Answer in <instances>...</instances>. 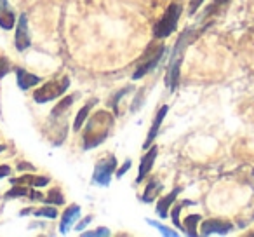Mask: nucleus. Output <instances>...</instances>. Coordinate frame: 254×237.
Here are the masks:
<instances>
[{
  "label": "nucleus",
  "instance_id": "obj_21",
  "mask_svg": "<svg viewBox=\"0 0 254 237\" xmlns=\"http://www.w3.org/2000/svg\"><path fill=\"white\" fill-rule=\"evenodd\" d=\"M30 187H23V185H12L9 192H5V199H18V197H28Z\"/></svg>",
  "mask_w": 254,
  "mask_h": 237
},
{
  "label": "nucleus",
  "instance_id": "obj_1",
  "mask_svg": "<svg viewBox=\"0 0 254 237\" xmlns=\"http://www.w3.org/2000/svg\"><path fill=\"white\" fill-rule=\"evenodd\" d=\"M113 122H115V117L110 112H105V110H98L94 115L89 117L85 121L84 129V150H91L101 145L108 138L110 131L113 128Z\"/></svg>",
  "mask_w": 254,
  "mask_h": 237
},
{
  "label": "nucleus",
  "instance_id": "obj_8",
  "mask_svg": "<svg viewBox=\"0 0 254 237\" xmlns=\"http://www.w3.org/2000/svg\"><path fill=\"white\" fill-rule=\"evenodd\" d=\"M157 154H159V149H157L155 145H152L148 149V152L141 157V162H139V169H138V178H136V181H138V183H141V181L150 174L153 164H155Z\"/></svg>",
  "mask_w": 254,
  "mask_h": 237
},
{
  "label": "nucleus",
  "instance_id": "obj_29",
  "mask_svg": "<svg viewBox=\"0 0 254 237\" xmlns=\"http://www.w3.org/2000/svg\"><path fill=\"white\" fill-rule=\"evenodd\" d=\"M129 91V87H126V89H122V91L119 92V94H115V98H113V103H112V106L115 108V113H119V101H120V98H122L126 92Z\"/></svg>",
  "mask_w": 254,
  "mask_h": 237
},
{
  "label": "nucleus",
  "instance_id": "obj_3",
  "mask_svg": "<svg viewBox=\"0 0 254 237\" xmlns=\"http://www.w3.org/2000/svg\"><path fill=\"white\" fill-rule=\"evenodd\" d=\"M68 87H70V79L68 77H63L61 80H49L33 92V101L39 103V105L54 101L60 96H63Z\"/></svg>",
  "mask_w": 254,
  "mask_h": 237
},
{
  "label": "nucleus",
  "instance_id": "obj_30",
  "mask_svg": "<svg viewBox=\"0 0 254 237\" xmlns=\"http://www.w3.org/2000/svg\"><path fill=\"white\" fill-rule=\"evenodd\" d=\"M91 222H92V216H85V218L82 220L80 223H77V225H75V230H78V232H82V230H84L85 227H87Z\"/></svg>",
  "mask_w": 254,
  "mask_h": 237
},
{
  "label": "nucleus",
  "instance_id": "obj_27",
  "mask_svg": "<svg viewBox=\"0 0 254 237\" xmlns=\"http://www.w3.org/2000/svg\"><path fill=\"white\" fill-rule=\"evenodd\" d=\"M131 166H132V162H131V160H129V159H127V160H126V162H124V164H122V166H120V167H119V169H117L115 176H117V178H122V176H124V174H126V173H127V171L131 169Z\"/></svg>",
  "mask_w": 254,
  "mask_h": 237
},
{
  "label": "nucleus",
  "instance_id": "obj_22",
  "mask_svg": "<svg viewBox=\"0 0 254 237\" xmlns=\"http://www.w3.org/2000/svg\"><path fill=\"white\" fill-rule=\"evenodd\" d=\"M33 215L35 216H39V218H49V220H54V218H58V209L54 208V206H44V208H40V209H35L33 211Z\"/></svg>",
  "mask_w": 254,
  "mask_h": 237
},
{
  "label": "nucleus",
  "instance_id": "obj_20",
  "mask_svg": "<svg viewBox=\"0 0 254 237\" xmlns=\"http://www.w3.org/2000/svg\"><path fill=\"white\" fill-rule=\"evenodd\" d=\"M42 202H46V204L61 206V204H64V197H63V194H61L60 188H51V190L47 192V195H44Z\"/></svg>",
  "mask_w": 254,
  "mask_h": 237
},
{
  "label": "nucleus",
  "instance_id": "obj_18",
  "mask_svg": "<svg viewBox=\"0 0 254 237\" xmlns=\"http://www.w3.org/2000/svg\"><path fill=\"white\" fill-rule=\"evenodd\" d=\"M75 98H77V96H75V94H70V96H66V98H63V99H61V101L58 103V105L53 108V112H51V115H53V117L63 115V113L66 112V110L71 106V103L75 101Z\"/></svg>",
  "mask_w": 254,
  "mask_h": 237
},
{
  "label": "nucleus",
  "instance_id": "obj_6",
  "mask_svg": "<svg viewBox=\"0 0 254 237\" xmlns=\"http://www.w3.org/2000/svg\"><path fill=\"white\" fill-rule=\"evenodd\" d=\"M32 46V37H30V28H28V16L23 12L19 14L18 21H16V33H14V47L16 51L23 53Z\"/></svg>",
  "mask_w": 254,
  "mask_h": 237
},
{
  "label": "nucleus",
  "instance_id": "obj_26",
  "mask_svg": "<svg viewBox=\"0 0 254 237\" xmlns=\"http://www.w3.org/2000/svg\"><path fill=\"white\" fill-rule=\"evenodd\" d=\"M148 223L150 225H153L155 227V229H159L160 232L164 234V236H176V232H174V230H171V229H167V227H164V225H160V223H157V222H153V220H148Z\"/></svg>",
  "mask_w": 254,
  "mask_h": 237
},
{
  "label": "nucleus",
  "instance_id": "obj_12",
  "mask_svg": "<svg viewBox=\"0 0 254 237\" xmlns=\"http://www.w3.org/2000/svg\"><path fill=\"white\" fill-rule=\"evenodd\" d=\"M49 178L47 176H37V174H23L19 178H11L12 185H23V187H30V188H42L49 185Z\"/></svg>",
  "mask_w": 254,
  "mask_h": 237
},
{
  "label": "nucleus",
  "instance_id": "obj_16",
  "mask_svg": "<svg viewBox=\"0 0 254 237\" xmlns=\"http://www.w3.org/2000/svg\"><path fill=\"white\" fill-rule=\"evenodd\" d=\"M160 190H162V183L157 180H150L148 185L145 187V194H143L141 201L146 202V204H150V202H153L157 197H159Z\"/></svg>",
  "mask_w": 254,
  "mask_h": 237
},
{
  "label": "nucleus",
  "instance_id": "obj_31",
  "mask_svg": "<svg viewBox=\"0 0 254 237\" xmlns=\"http://www.w3.org/2000/svg\"><path fill=\"white\" fill-rule=\"evenodd\" d=\"M11 173H12L11 166H5V164H2V166H0V178H7Z\"/></svg>",
  "mask_w": 254,
  "mask_h": 237
},
{
  "label": "nucleus",
  "instance_id": "obj_4",
  "mask_svg": "<svg viewBox=\"0 0 254 237\" xmlns=\"http://www.w3.org/2000/svg\"><path fill=\"white\" fill-rule=\"evenodd\" d=\"M181 16V5L180 4H171L167 7V11L164 12V16L159 19L155 26H153V35L155 39H166L173 32H176L178 21Z\"/></svg>",
  "mask_w": 254,
  "mask_h": 237
},
{
  "label": "nucleus",
  "instance_id": "obj_2",
  "mask_svg": "<svg viewBox=\"0 0 254 237\" xmlns=\"http://www.w3.org/2000/svg\"><path fill=\"white\" fill-rule=\"evenodd\" d=\"M164 53H166V46H164V44H150L148 49L145 51V54L139 58L138 68H136L132 79H134V80H139V79L145 77L148 72H152L153 68L159 65V61L162 60Z\"/></svg>",
  "mask_w": 254,
  "mask_h": 237
},
{
  "label": "nucleus",
  "instance_id": "obj_25",
  "mask_svg": "<svg viewBox=\"0 0 254 237\" xmlns=\"http://www.w3.org/2000/svg\"><path fill=\"white\" fill-rule=\"evenodd\" d=\"M181 208H183V204H176V206H174L173 215H171V220H173V223L178 227V229L183 230V225H181V222H180V213H181Z\"/></svg>",
  "mask_w": 254,
  "mask_h": 237
},
{
  "label": "nucleus",
  "instance_id": "obj_11",
  "mask_svg": "<svg viewBox=\"0 0 254 237\" xmlns=\"http://www.w3.org/2000/svg\"><path fill=\"white\" fill-rule=\"evenodd\" d=\"M16 14L11 9V4L9 0H0V28L9 32L16 26Z\"/></svg>",
  "mask_w": 254,
  "mask_h": 237
},
{
  "label": "nucleus",
  "instance_id": "obj_10",
  "mask_svg": "<svg viewBox=\"0 0 254 237\" xmlns=\"http://www.w3.org/2000/svg\"><path fill=\"white\" fill-rule=\"evenodd\" d=\"M167 112H169V106H167V105H164L162 108H160L159 112H157L155 119H153L152 128H150V131H148V136H146V140H145V145H143V150H148L150 147L153 145V142H155L157 135H159V129H160V126H162L164 119H166Z\"/></svg>",
  "mask_w": 254,
  "mask_h": 237
},
{
  "label": "nucleus",
  "instance_id": "obj_32",
  "mask_svg": "<svg viewBox=\"0 0 254 237\" xmlns=\"http://www.w3.org/2000/svg\"><path fill=\"white\" fill-rule=\"evenodd\" d=\"M18 169H19V171H23V169H30V171H35V167H33L32 164H28V162H21V164H19V166H18Z\"/></svg>",
  "mask_w": 254,
  "mask_h": 237
},
{
  "label": "nucleus",
  "instance_id": "obj_24",
  "mask_svg": "<svg viewBox=\"0 0 254 237\" xmlns=\"http://www.w3.org/2000/svg\"><path fill=\"white\" fill-rule=\"evenodd\" d=\"M82 236L84 237H96V236H110V230L106 229V227H99L98 230H87V232H84L82 230Z\"/></svg>",
  "mask_w": 254,
  "mask_h": 237
},
{
  "label": "nucleus",
  "instance_id": "obj_9",
  "mask_svg": "<svg viewBox=\"0 0 254 237\" xmlns=\"http://www.w3.org/2000/svg\"><path fill=\"white\" fill-rule=\"evenodd\" d=\"M40 82H42V79H40L39 75L30 74L28 70H25V68H21V67L16 68V84H18V87L21 89V91H28V89L39 85Z\"/></svg>",
  "mask_w": 254,
  "mask_h": 237
},
{
  "label": "nucleus",
  "instance_id": "obj_14",
  "mask_svg": "<svg viewBox=\"0 0 254 237\" xmlns=\"http://www.w3.org/2000/svg\"><path fill=\"white\" fill-rule=\"evenodd\" d=\"M181 192V188L178 187V188H174L171 194H167L166 197H162V199H159L157 201V206H155V211H157V215L160 216V218H167L169 216V208L173 206V202L176 201V197H178V194Z\"/></svg>",
  "mask_w": 254,
  "mask_h": 237
},
{
  "label": "nucleus",
  "instance_id": "obj_17",
  "mask_svg": "<svg viewBox=\"0 0 254 237\" xmlns=\"http://www.w3.org/2000/svg\"><path fill=\"white\" fill-rule=\"evenodd\" d=\"M96 101H89L87 105H84L80 110H78V113L75 115V122H73V131H80L82 126H84V122L87 121L89 117V112H91V108L94 106Z\"/></svg>",
  "mask_w": 254,
  "mask_h": 237
},
{
  "label": "nucleus",
  "instance_id": "obj_28",
  "mask_svg": "<svg viewBox=\"0 0 254 237\" xmlns=\"http://www.w3.org/2000/svg\"><path fill=\"white\" fill-rule=\"evenodd\" d=\"M204 4V0H190V7H188V14H195L198 7Z\"/></svg>",
  "mask_w": 254,
  "mask_h": 237
},
{
  "label": "nucleus",
  "instance_id": "obj_7",
  "mask_svg": "<svg viewBox=\"0 0 254 237\" xmlns=\"http://www.w3.org/2000/svg\"><path fill=\"white\" fill-rule=\"evenodd\" d=\"M233 230V223L228 222V220H218V218H211V220H205L202 223V230L200 234L202 236H211V234H225L232 232Z\"/></svg>",
  "mask_w": 254,
  "mask_h": 237
},
{
  "label": "nucleus",
  "instance_id": "obj_19",
  "mask_svg": "<svg viewBox=\"0 0 254 237\" xmlns=\"http://www.w3.org/2000/svg\"><path fill=\"white\" fill-rule=\"evenodd\" d=\"M200 222V215H188L185 218V229L183 234H188V236H197V223Z\"/></svg>",
  "mask_w": 254,
  "mask_h": 237
},
{
  "label": "nucleus",
  "instance_id": "obj_5",
  "mask_svg": "<svg viewBox=\"0 0 254 237\" xmlns=\"http://www.w3.org/2000/svg\"><path fill=\"white\" fill-rule=\"evenodd\" d=\"M115 167H117V159L113 156H108L106 159L99 160L94 167V174H92V181L101 187H106L110 185L112 181V176L115 173Z\"/></svg>",
  "mask_w": 254,
  "mask_h": 237
},
{
  "label": "nucleus",
  "instance_id": "obj_13",
  "mask_svg": "<svg viewBox=\"0 0 254 237\" xmlns=\"http://www.w3.org/2000/svg\"><path fill=\"white\" fill-rule=\"evenodd\" d=\"M78 216H80V206H77V204L68 206V208L64 209L63 215H61L60 232H61V234H66V232H68V229H70V227L73 225V223L78 220Z\"/></svg>",
  "mask_w": 254,
  "mask_h": 237
},
{
  "label": "nucleus",
  "instance_id": "obj_33",
  "mask_svg": "<svg viewBox=\"0 0 254 237\" xmlns=\"http://www.w3.org/2000/svg\"><path fill=\"white\" fill-rule=\"evenodd\" d=\"M5 150V145H2V143H0V152H4Z\"/></svg>",
  "mask_w": 254,
  "mask_h": 237
},
{
  "label": "nucleus",
  "instance_id": "obj_23",
  "mask_svg": "<svg viewBox=\"0 0 254 237\" xmlns=\"http://www.w3.org/2000/svg\"><path fill=\"white\" fill-rule=\"evenodd\" d=\"M12 70V65L9 61V58L5 56H0V79H4L5 75H9Z\"/></svg>",
  "mask_w": 254,
  "mask_h": 237
},
{
  "label": "nucleus",
  "instance_id": "obj_15",
  "mask_svg": "<svg viewBox=\"0 0 254 237\" xmlns=\"http://www.w3.org/2000/svg\"><path fill=\"white\" fill-rule=\"evenodd\" d=\"M181 63H183V56H180V58H173V60H171L169 75H167V84H169L171 92L176 91L178 84H180V70H181Z\"/></svg>",
  "mask_w": 254,
  "mask_h": 237
}]
</instances>
